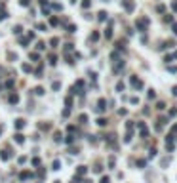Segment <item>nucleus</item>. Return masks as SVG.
Returning a JSON list of instances; mask_svg holds the SVG:
<instances>
[{
	"mask_svg": "<svg viewBox=\"0 0 177 183\" xmlns=\"http://www.w3.org/2000/svg\"><path fill=\"white\" fill-rule=\"evenodd\" d=\"M171 94H173V95H177V86H173V88H171Z\"/></svg>",
	"mask_w": 177,
	"mask_h": 183,
	"instance_id": "obj_31",
	"label": "nucleus"
},
{
	"mask_svg": "<svg viewBox=\"0 0 177 183\" xmlns=\"http://www.w3.org/2000/svg\"><path fill=\"white\" fill-rule=\"evenodd\" d=\"M53 139H55V141H61V139H63V135H61V133L57 132V133H55V137H53Z\"/></svg>",
	"mask_w": 177,
	"mask_h": 183,
	"instance_id": "obj_19",
	"label": "nucleus"
},
{
	"mask_svg": "<svg viewBox=\"0 0 177 183\" xmlns=\"http://www.w3.org/2000/svg\"><path fill=\"white\" fill-rule=\"evenodd\" d=\"M105 19H107V14L105 12H99V21H105Z\"/></svg>",
	"mask_w": 177,
	"mask_h": 183,
	"instance_id": "obj_12",
	"label": "nucleus"
},
{
	"mask_svg": "<svg viewBox=\"0 0 177 183\" xmlns=\"http://www.w3.org/2000/svg\"><path fill=\"white\" fill-rule=\"evenodd\" d=\"M116 90H118V92H122V90H124V84H122V82H118V84H116Z\"/></svg>",
	"mask_w": 177,
	"mask_h": 183,
	"instance_id": "obj_16",
	"label": "nucleus"
},
{
	"mask_svg": "<svg viewBox=\"0 0 177 183\" xmlns=\"http://www.w3.org/2000/svg\"><path fill=\"white\" fill-rule=\"evenodd\" d=\"M50 63H51V65H55V63H57V61H55V55H50Z\"/></svg>",
	"mask_w": 177,
	"mask_h": 183,
	"instance_id": "obj_26",
	"label": "nucleus"
},
{
	"mask_svg": "<svg viewBox=\"0 0 177 183\" xmlns=\"http://www.w3.org/2000/svg\"><path fill=\"white\" fill-rule=\"evenodd\" d=\"M105 105H107V101H105V99H99V103H97V111H99V113H103V111L107 109Z\"/></svg>",
	"mask_w": 177,
	"mask_h": 183,
	"instance_id": "obj_3",
	"label": "nucleus"
},
{
	"mask_svg": "<svg viewBox=\"0 0 177 183\" xmlns=\"http://www.w3.org/2000/svg\"><path fill=\"white\" fill-rule=\"evenodd\" d=\"M23 126H25V120H23V118H17V120H15V128H17V130H21Z\"/></svg>",
	"mask_w": 177,
	"mask_h": 183,
	"instance_id": "obj_4",
	"label": "nucleus"
},
{
	"mask_svg": "<svg viewBox=\"0 0 177 183\" xmlns=\"http://www.w3.org/2000/svg\"><path fill=\"white\" fill-rule=\"evenodd\" d=\"M101 183H111V179L109 177H101Z\"/></svg>",
	"mask_w": 177,
	"mask_h": 183,
	"instance_id": "obj_30",
	"label": "nucleus"
},
{
	"mask_svg": "<svg viewBox=\"0 0 177 183\" xmlns=\"http://www.w3.org/2000/svg\"><path fill=\"white\" fill-rule=\"evenodd\" d=\"M23 71H25V73H31V65H27V63H25V65H23Z\"/></svg>",
	"mask_w": 177,
	"mask_h": 183,
	"instance_id": "obj_15",
	"label": "nucleus"
},
{
	"mask_svg": "<svg viewBox=\"0 0 177 183\" xmlns=\"http://www.w3.org/2000/svg\"><path fill=\"white\" fill-rule=\"evenodd\" d=\"M21 179H29V177H31V172H21Z\"/></svg>",
	"mask_w": 177,
	"mask_h": 183,
	"instance_id": "obj_9",
	"label": "nucleus"
},
{
	"mask_svg": "<svg viewBox=\"0 0 177 183\" xmlns=\"http://www.w3.org/2000/svg\"><path fill=\"white\" fill-rule=\"evenodd\" d=\"M17 101H19V95H17V94L10 95V103H17Z\"/></svg>",
	"mask_w": 177,
	"mask_h": 183,
	"instance_id": "obj_7",
	"label": "nucleus"
},
{
	"mask_svg": "<svg viewBox=\"0 0 177 183\" xmlns=\"http://www.w3.org/2000/svg\"><path fill=\"white\" fill-rule=\"evenodd\" d=\"M92 6V2H90V0H84V2H82V8H90Z\"/></svg>",
	"mask_w": 177,
	"mask_h": 183,
	"instance_id": "obj_13",
	"label": "nucleus"
},
{
	"mask_svg": "<svg viewBox=\"0 0 177 183\" xmlns=\"http://www.w3.org/2000/svg\"><path fill=\"white\" fill-rule=\"evenodd\" d=\"M86 120H88V116H86V115H80V122H82V124H86Z\"/></svg>",
	"mask_w": 177,
	"mask_h": 183,
	"instance_id": "obj_17",
	"label": "nucleus"
},
{
	"mask_svg": "<svg viewBox=\"0 0 177 183\" xmlns=\"http://www.w3.org/2000/svg\"><path fill=\"white\" fill-rule=\"evenodd\" d=\"M173 33L177 34V23H173Z\"/></svg>",
	"mask_w": 177,
	"mask_h": 183,
	"instance_id": "obj_32",
	"label": "nucleus"
},
{
	"mask_svg": "<svg viewBox=\"0 0 177 183\" xmlns=\"http://www.w3.org/2000/svg\"><path fill=\"white\" fill-rule=\"evenodd\" d=\"M57 44H59V40H57V38H51V46H53V48H55Z\"/></svg>",
	"mask_w": 177,
	"mask_h": 183,
	"instance_id": "obj_23",
	"label": "nucleus"
},
{
	"mask_svg": "<svg viewBox=\"0 0 177 183\" xmlns=\"http://www.w3.org/2000/svg\"><path fill=\"white\" fill-rule=\"evenodd\" d=\"M36 29H38V31H46V25H42V23H38V25H36Z\"/></svg>",
	"mask_w": 177,
	"mask_h": 183,
	"instance_id": "obj_14",
	"label": "nucleus"
},
{
	"mask_svg": "<svg viewBox=\"0 0 177 183\" xmlns=\"http://www.w3.org/2000/svg\"><path fill=\"white\" fill-rule=\"evenodd\" d=\"M6 17H8V14H6V12H0V19H6Z\"/></svg>",
	"mask_w": 177,
	"mask_h": 183,
	"instance_id": "obj_28",
	"label": "nucleus"
},
{
	"mask_svg": "<svg viewBox=\"0 0 177 183\" xmlns=\"http://www.w3.org/2000/svg\"><path fill=\"white\" fill-rule=\"evenodd\" d=\"M97 124H99V126H105L107 120H105V118H99V120H97Z\"/></svg>",
	"mask_w": 177,
	"mask_h": 183,
	"instance_id": "obj_18",
	"label": "nucleus"
},
{
	"mask_svg": "<svg viewBox=\"0 0 177 183\" xmlns=\"http://www.w3.org/2000/svg\"><path fill=\"white\" fill-rule=\"evenodd\" d=\"M76 174H78V176H84V174H86V166H78Z\"/></svg>",
	"mask_w": 177,
	"mask_h": 183,
	"instance_id": "obj_8",
	"label": "nucleus"
},
{
	"mask_svg": "<svg viewBox=\"0 0 177 183\" xmlns=\"http://www.w3.org/2000/svg\"><path fill=\"white\" fill-rule=\"evenodd\" d=\"M31 4V0H21V6H29Z\"/></svg>",
	"mask_w": 177,
	"mask_h": 183,
	"instance_id": "obj_29",
	"label": "nucleus"
},
{
	"mask_svg": "<svg viewBox=\"0 0 177 183\" xmlns=\"http://www.w3.org/2000/svg\"><path fill=\"white\" fill-rule=\"evenodd\" d=\"M34 94H38V95H42V94H44V88H36V90H34Z\"/></svg>",
	"mask_w": 177,
	"mask_h": 183,
	"instance_id": "obj_22",
	"label": "nucleus"
},
{
	"mask_svg": "<svg viewBox=\"0 0 177 183\" xmlns=\"http://www.w3.org/2000/svg\"><path fill=\"white\" fill-rule=\"evenodd\" d=\"M14 137H15V141H17V143H23V141H25V137H23V133H15Z\"/></svg>",
	"mask_w": 177,
	"mask_h": 183,
	"instance_id": "obj_6",
	"label": "nucleus"
},
{
	"mask_svg": "<svg viewBox=\"0 0 177 183\" xmlns=\"http://www.w3.org/2000/svg\"><path fill=\"white\" fill-rule=\"evenodd\" d=\"M147 25H149V19H147V17H143V19H139V21H137V29L141 31V33H145Z\"/></svg>",
	"mask_w": 177,
	"mask_h": 183,
	"instance_id": "obj_1",
	"label": "nucleus"
},
{
	"mask_svg": "<svg viewBox=\"0 0 177 183\" xmlns=\"http://www.w3.org/2000/svg\"><path fill=\"white\" fill-rule=\"evenodd\" d=\"M131 86H133V88H143V82L139 80V78H135V76H131Z\"/></svg>",
	"mask_w": 177,
	"mask_h": 183,
	"instance_id": "obj_2",
	"label": "nucleus"
},
{
	"mask_svg": "<svg viewBox=\"0 0 177 183\" xmlns=\"http://www.w3.org/2000/svg\"><path fill=\"white\" fill-rule=\"evenodd\" d=\"M59 166H61V164H59V160H53V170H59Z\"/></svg>",
	"mask_w": 177,
	"mask_h": 183,
	"instance_id": "obj_21",
	"label": "nucleus"
},
{
	"mask_svg": "<svg viewBox=\"0 0 177 183\" xmlns=\"http://www.w3.org/2000/svg\"><path fill=\"white\" fill-rule=\"evenodd\" d=\"M0 133H2V128H0Z\"/></svg>",
	"mask_w": 177,
	"mask_h": 183,
	"instance_id": "obj_33",
	"label": "nucleus"
},
{
	"mask_svg": "<svg viewBox=\"0 0 177 183\" xmlns=\"http://www.w3.org/2000/svg\"><path fill=\"white\" fill-rule=\"evenodd\" d=\"M10 156H12V154H10V151H2V154H0V158H2V160H10Z\"/></svg>",
	"mask_w": 177,
	"mask_h": 183,
	"instance_id": "obj_5",
	"label": "nucleus"
},
{
	"mask_svg": "<svg viewBox=\"0 0 177 183\" xmlns=\"http://www.w3.org/2000/svg\"><path fill=\"white\" fill-rule=\"evenodd\" d=\"M149 156L152 158V156H156V149H150V153H149Z\"/></svg>",
	"mask_w": 177,
	"mask_h": 183,
	"instance_id": "obj_27",
	"label": "nucleus"
},
{
	"mask_svg": "<svg viewBox=\"0 0 177 183\" xmlns=\"http://www.w3.org/2000/svg\"><path fill=\"white\" fill-rule=\"evenodd\" d=\"M50 23H51V25H57V23H59V19H57V17H51Z\"/></svg>",
	"mask_w": 177,
	"mask_h": 183,
	"instance_id": "obj_20",
	"label": "nucleus"
},
{
	"mask_svg": "<svg viewBox=\"0 0 177 183\" xmlns=\"http://www.w3.org/2000/svg\"><path fill=\"white\" fill-rule=\"evenodd\" d=\"M105 36L107 38H113V29H107L105 31Z\"/></svg>",
	"mask_w": 177,
	"mask_h": 183,
	"instance_id": "obj_11",
	"label": "nucleus"
},
{
	"mask_svg": "<svg viewBox=\"0 0 177 183\" xmlns=\"http://www.w3.org/2000/svg\"><path fill=\"white\" fill-rule=\"evenodd\" d=\"M99 38V33H92V40H97Z\"/></svg>",
	"mask_w": 177,
	"mask_h": 183,
	"instance_id": "obj_25",
	"label": "nucleus"
},
{
	"mask_svg": "<svg viewBox=\"0 0 177 183\" xmlns=\"http://www.w3.org/2000/svg\"><path fill=\"white\" fill-rule=\"evenodd\" d=\"M67 29H69V33H74V31H76V27H74V25H69Z\"/></svg>",
	"mask_w": 177,
	"mask_h": 183,
	"instance_id": "obj_24",
	"label": "nucleus"
},
{
	"mask_svg": "<svg viewBox=\"0 0 177 183\" xmlns=\"http://www.w3.org/2000/svg\"><path fill=\"white\" fill-rule=\"evenodd\" d=\"M21 25H17V27H14V33H15V34H21Z\"/></svg>",
	"mask_w": 177,
	"mask_h": 183,
	"instance_id": "obj_10",
	"label": "nucleus"
}]
</instances>
